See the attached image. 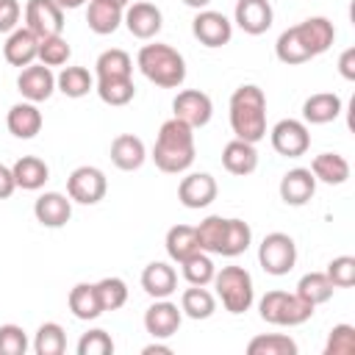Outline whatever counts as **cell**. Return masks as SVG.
I'll return each instance as SVG.
<instances>
[{
    "label": "cell",
    "instance_id": "6da1fadb",
    "mask_svg": "<svg viewBox=\"0 0 355 355\" xmlns=\"http://www.w3.org/2000/svg\"><path fill=\"white\" fill-rule=\"evenodd\" d=\"M155 166L166 175H180L194 164V128H189L180 119H166L158 128L153 155Z\"/></svg>",
    "mask_w": 355,
    "mask_h": 355
},
{
    "label": "cell",
    "instance_id": "7a4b0ae2",
    "mask_svg": "<svg viewBox=\"0 0 355 355\" xmlns=\"http://www.w3.org/2000/svg\"><path fill=\"white\" fill-rule=\"evenodd\" d=\"M230 128L236 139L258 144L266 136V94L255 83H244L230 94Z\"/></svg>",
    "mask_w": 355,
    "mask_h": 355
},
{
    "label": "cell",
    "instance_id": "3957f363",
    "mask_svg": "<svg viewBox=\"0 0 355 355\" xmlns=\"http://www.w3.org/2000/svg\"><path fill=\"white\" fill-rule=\"evenodd\" d=\"M136 67L141 69V75L150 83H155L161 89H178L186 80V61H183V55L172 44H164V42L144 44L139 50V55H136Z\"/></svg>",
    "mask_w": 355,
    "mask_h": 355
},
{
    "label": "cell",
    "instance_id": "277c9868",
    "mask_svg": "<svg viewBox=\"0 0 355 355\" xmlns=\"http://www.w3.org/2000/svg\"><path fill=\"white\" fill-rule=\"evenodd\" d=\"M258 313L266 324H275V327H297V324H305L311 316H313V305L305 302L297 291L288 294V291H266L258 302Z\"/></svg>",
    "mask_w": 355,
    "mask_h": 355
},
{
    "label": "cell",
    "instance_id": "5b68a950",
    "mask_svg": "<svg viewBox=\"0 0 355 355\" xmlns=\"http://www.w3.org/2000/svg\"><path fill=\"white\" fill-rule=\"evenodd\" d=\"M214 288H216V297L222 300L225 311L227 313H244L252 308L255 302V286H252V275L244 269V266H222L216 275H214Z\"/></svg>",
    "mask_w": 355,
    "mask_h": 355
},
{
    "label": "cell",
    "instance_id": "8992f818",
    "mask_svg": "<svg viewBox=\"0 0 355 355\" xmlns=\"http://www.w3.org/2000/svg\"><path fill=\"white\" fill-rule=\"evenodd\" d=\"M258 263L266 275H275V277H283L294 269L297 263V244L288 233H266L263 241L258 244Z\"/></svg>",
    "mask_w": 355,
    "mask_h": 355
},
{
    "label": "cell",
    "instance_id": "52a82bcc",
    "mask_svg": "<svg viewBox=\"0 0 355 355\" xmlns=\"http://www.w3.org/2000/svg\"><path fill=\"white\" fill-rule=\"evenodd\" d=\"M108 191V180L97 166H78L67 178V194L78 205H97Z\"/></svg>",
    "mask_w": 355,
    "mask_h": 355
},
{
    "label": "cell",
    "instance_id": "ba28073f",
    "mask_svg": "<svg viewBox=\"0 0 355 355\" xmlns=\"http://www.w3.org/2000/svg\"><path fill=\"white\" fill-rule=\"evenodd\" d=\"M269 141H272V147H275L277 155H283V158H300L311 147V133H308V125L302 119H280L269 130Z\"/></svg>",
    "mask_w": 355,
    "mask_h": 355
},
{
    "label": "cell",
    "instance_id": "9c48e42d",
    "mask_svg": "<svg viewBox=\"0 0 355 355\" xmlns=\"http://www.w3.org/2000/svg\"><path fill=\"white\" fill-rule=\"evenodd\" d=\"M191 33L202 47H225L233 39V22L222 14V11H211L202 8L194 14L191 19Z\"/></svg>",
    "mask_w": 355,
    "mask_h": 355
},
{
    "label": "cell",
    "instance_id": "30bf717a",
    "mask_svg": "<svg viewBox=\"0 0 355 355\" xmlns=\"http://www.w3.org/2000/svg\"><path fill=\"white\" fill-rule=\"evenodd\" d=\"M172 116L197 130V128H202V125L211 122V116H214V103H211V97H208L205 92H200V89H183V92H178L175 100H172Z\"/></svg>",
    "mask_w": 355,
    "mask_h": 355
},
{
    "label": "cell",
    "instance_id": "8fae6325",
    "mask_svg": "<svg viewBox=\"0 0 355 355\" xmlns=\"http://www.w3.org/2000/svg\"><path fill=\"white\" fill-rule=\"evenodd\" d=\"M25 28L44 36H58L64 31V8L55 0H28L25 3Z\"/></svg>",
    "mask_w": 355,
    "mask_h": 355
},
{
    "label": "cell",
    "instance_id": "7c38bea8",
    "mask_svg": "<svg viewBox=\"0 0 355 355\" xmlns=\"http://www.w3.org/2000/svg\"><path fill=\"white\" fill-rule=\"evenodd\" d=\"M17 92L22 94V100L39 105V103H44V100L53 97V92H55V75L50 72V67L33 61V64H28V67L19 69V75H17Z\"/></svg>",
    "mask_w": 355,
    "mask_h": 355
},
{
    "label": "cell",
    "instance_id": "4fadbf2b",
    "mask_svg": "<svg viewBox=\"0 0 355 355\" xmlns=\"http://www.w3.org/2000/svg\"><path fill=\"white\" fill-rule=\"evenodd\" d=\"M122 22H125V28L130 31V36H136V39H141V42H150V39L158 36V31H161V25H164V14H161V8H158L155 3L139 0V3H133V6L125 8Z\"/></svg>",
    "mask_w": 355,
    "mask_h": 355
},
{
    "label": "cell",
    "instance_id": "5bb4252c",
    "mask_svg": "<svg viewBox=\"0 0 355 355\" xmlns=\"http://www.w3.org/2000/svg\"><path fill=\"white\" fill-rule=\"evenodd\" d=\"M216 191H219V186H216L214 175H208V172H191V175H186L180 180L178 200H180V205H186L191 211H200V208H208L216 200Z\"/></svg>",
    "mask_w": 355,
    "mask_h": 355
},
{
    "label": "cell",
    "instance_id": "9a60e30c",
    "mask_svg": "<svg viewBox=\"0 0 355 355\" xmlns=\"http://www.w3.org/2000/svg\"><path fill=\"white\" fill-rule=\"evenodd\" d=\"M180 322H183V311L166 300H155L147 311H144V330L153 336V338H172L178 330H180Z\"/></svg>",
    "mask_w": 355,
    "mask_h": 355
},
{
    "label": "cell",
    "instance_id": "2e32d148",
    "mask_svg": "<svg viewBox=\"0 0 355 355\" xmlns=\"http://www.w3.org/2000/svg\"><path fill=\"white\" fill-rule=\"evenodd\" d=\"M233 22L250 33V36H261L272 28L275 22V11L269 6V0H236V11H233Z\"/></svg>",
    "mask_w": 355,
    "mask_h": 355
},
{
    "label": "cell",
    "instance_id": "e0dca14e",
    "mask_svg": "<svg viewBox=\"0 0 355 355\" xmlns=\"http://www.w3.org/2000/svg\"><path fill=\"white\" fill-rule=\"evenodd\" d=\"M33 216L44 227H64L72 219V200L61 191H44L33 202Z\"/></svg>",
    "mask_w": 355,
    "mask_h": 355
},
{
    "label": "cell",
    "instance_id": "ac0fdd59",
    "mask_svg": "<svg viewBox=\"0 0 355 355\" xmlns=\"http://www.w3.org/2000/svg\"><path fill=\"white\" fill-rule=\"evenodd\" d=\"M313 194H316V178H313L311 169L294 166V169H288V172L280 178V200H283L286 205L300 208V205L311 202Z\"/></svg>",
    "mask_w": 355,
    "mask_h": 355
},
{
    "label": "cell",
    "instance_id": "d6986e66",
    "mask_svg": "<svg viewBox=\"0 0 355 355\" xmlns=\"http://www.w3.org/2000/svg\"><path fill=\"white\" fill-rule=\"evenodd\" d=\"M294 28H297V36L302 39V44L308 47L311 55L327 53L333 47V42H336V28H333V22L327 17H308Z\"/></svg>",
    "mask_w": 355,
    "mask_h": 355
},
{
    "label": "cell",
    "instance_id": "ffe728a7",
    "mask_svg": "<svg viewBox=\"0 0 355 355\" xmlns=\"http://www.w3.org/2000/svg\"><path fill=\"white\" fill-rule=\"evenodd\" d=\"M39 55V36L31 33L25 25L22 28H14L8 36H6V44H3V58L11 64V67H28L33 64Z\"/></svg>",
    "mask_w": 355,
    "mask_h": 355
},
{
    "label": "cell",
    "instance_id": "44dd1931",
    "mask_svg": "<svg viewBox=\"0 0 355 355\" xmlns=\"http://www.w3.org/2000/svg\"><path fill=\"white\" fill-rule=\"evenodd\" d=\"M42 125H44V119H42L39 105L28 103V100L14 103L8 108V114H6V128H8V133L14 139H33L42 130Z\"/></svg>",
    "mask_w": 355,
    "mask_h": 355
},
{
    "label": "cell",
    "instance_id": "7402d4cb",
    "mask_svg": "<svg viewBox=\"0 0 355 355\" xmlns=\"http://www.w3.org/2000/svg\"><path fill=\"white\" fill-rule=\"evenodd\" d=\"M141 288L153 300H166L178 291V272L166 261H153L141 272Z\"/></svg>",
    "mask_w": 355,
    "mask_h": 355
},
{
    "label": "cell",
    "instance_id": "603a6c76",
    "mask_svg": "<svg viewBox=\"0 0 355 355\" xmlns=\"http://www.w3.org/2000/svg\"><path fill=\"white\" fill-rule=\"evenodd\" d=\"M147 161V147L133 133H119L111 141V164L122 172H136Z\"/></svg>",
    "mask_w": 355,
    "mask_h": 355
},
{
    "label": "cell",
    "instance_id": "cb8c5ba5",
    "mask_svg": "<svg viewBox=\"0 0 355 355\" xmlns=\"http://www.w3.org/2000/svg\"><path fill=\"white\" fill-rule=\"evenodd\" d=\"M344 111V103L333 92H316L302 103V122L305 125H327Z\"/></svg>",
    "mask_w": 355,
    "mask_h": 355
},
{
    "label": "cell",
    "instance_id": "d4e9b609",
    "mask_svg": "<svg viewBox=\"0 0 355 355\" xmlns=\"http://www.w3.org/2000/svg\"><path fill=\"white\" fill-rule=\"evenodd\" d=\"M222 166L230 175H239V178L252 175L258 169V150H255V144L241 141V139L227 141L225 150H222Z\"/></svg>",
    "mask_w": 355,
    "mask_h": 355
},
{
    "label": "cell",
    "instance_id": "484cf974",
    "mask_svg": "<svg viewBox=\"0 0 355 355\" xmlns=\"http://www.w3.org/2000/svg\"><path fill=\"white\" fill-rule=\"evenodd\" d=\"M122 14H125V8L116 6V3H111V0H89L86 25H89L92 33L108 36V33H114L122 25Z\"/></svg>",
    "mask_w": 355,
    "mask_h": 355
},
{
    "label": "cell",
    "instance_id": "4316f807",
    "mask_svg": "<svg viewBox=\"0 0 355 355\" xmlns=\"http://www.w3.org/2000/svg\"><path fill=\"white\" fill-rule=\"evenodd\" d=\"M11 172H14L17 189H22V191H39L50 180V166L39 155H22V158H17L14 166H11Z\"/></svg>",
    "mask_w": 355,
    "mask_h": 355
},
{
    "label": "cell",
    "instance_id": "83f0119b",
    "mask_svg": "<svg viewBox=\"0 0 355 355\" xmlns=\"http://www.w3.org/2000/svg\"><path fill=\"white\" fill-rule=\"evenodd\" d=\"M311 172L319 183L327 186H341L349 180V161L341 153H319L311 161Z\"/></svg>",
    "mask_w": 355,
    "mask_h": 355
},
{
    "label": "cell",
    "instance_id": "f1b7e54d",
    "mask_svg": "<svg viewBox=\"0 0 355 355\" xmlns=\"http://www.w3.org/2000/svg\"><path fill=\"white\" fill-rule=\"evenodd\" d=\"M67 305H69L72 316L80 319V322H92V319H97L103 313V305H100V297H97L94 283H75L69 288Z\"/></svg>",
    "mask_w": 355,
    "mask_h": 355
},
{
    "label": "cell",
    "instance_id": "f546056e",
    "mask_svg": "<svg viewBox=\"0 0 355 355\" xmlns=\"http://www.w3.org/2000/svg\"><path fill=\"white\" fill-rule=\"evenodd\" d=\"M180 311H183V316H189L194 322L211 319L214 311H216V297L205 286H189L180 294Z\"/></svg>",
    "mask_w": 355,
    "mask_h": 355
},
{
    "label": "cell",
    "instance_id": "4dcf8cb0",
    "mask_svg": "<svg viewBox=\"0 0 355 355\" xmlns=\"http://www.w3.org/2000/svg\"><path fill=\"white\" fill-rule=\"evenodd\" d=\"M164 247H166V255L180 263L186 261L191 252L200 250V241H197V230L191 225H172L166 230V239H164Z\"/></svg>",
    "mask_w": 355,
    "mask_h": 355
},
{
    "label": "cell",
    "instance_id": "1f68e13d",
    "mask_svg": "<svg viewBox=\"0 0 355 355\" xmlns=\"http://www.w3.org/2000/svg\"><path fill=\"white\" fill-rule=\"evenodd\" d=\"M55 89L64 94V97H86L89 92H94V78L86 67H64L58 75H55Z\"/></svg>",
    "mask_w": 355,
    "mask_h": 355
},
{
    "label": "cell",
    "instance_id": "d6a6232c",
    "mask_svg": "<svg viewBox=\"0 0 355 355\" xmlns=\"http://www.w3.org/2000/svg\"><path fill=\"white\" fill-rule=\"evenodd\" d=\"M94 72H97V80L100 78H133V58L119 47L103 50L94 61Z\"/></svg>",
    "mask_w": 355,
    "mask_h": 355
},
{
    "label": "cell",
    "instance_id": "836d02e7",
    "mask_svg": "<svg viewBox=\"0 0 355 355\" xmlns=\"http://www.w3.org/2000/svg\"><path fill=\"white\" fill-rule=\"evenodd\" d=\"M94 92L105 105H128L136 97L133 78H100L94 80Z\"/></svg>",
    "mask_w": 355,
    "mask_h": 355
},
{
    "label": "cell",
    "instance_id": "e575fe53",
    "mask_svg": "<svg viewBox=\"0 0 355 355\" xmlns=\"http://www.w3.org/2000/svg\"><path fill=\"white\" fill-rule=\"evenodd\" d=\"M300 347L291 336L286 333H263L250 338L247 344V355H297Z\"/></svg>",
    "mask_w": 355,
    "mask_h": 355
},
{
    "label": "cell",
    "instance_id": "d590c367",
    "mask_svg": "<svg viewBox=\"0 0 355 355\" xmlns=\"http://www.w3.org/2000/svg\"><path fill=\"white\" fill-rule=\"evenodd\" d=\"M275 55H277V61H283V64H288V67L305 64V61L313 58V55L308 53V47L302 44V39L297 36V28H294V25L286 28V31L277 36V42H275Z\"/></svg>",
    "mask_w": 355,
    "mask_h": 355
},
{
    "label": "cell",
    "instance_id": "8d00e7d4",
    "mask_svg": "<svg viewBox=\"0 0 355 355\" xmlns=\"http://www.w3.org/2000/svg\"><path fill=\"white\" fill-rule=\"evenodd\" d=\"M333 291H336V286L330 283V277H327L324 272H308V275H302L300 283H297V294H300L305 302H311L313 308L322 305V302H327V300L333 297Z\"/></svg>",
    "mask_w": 355,
    "mask_h": 355
},
{
    "label": "cell",
    "instance_id": "74e56055",
    "mask_svg": "<svg viewBox=\"0 0 355 355\" xmlns=\"http://www.w3.org/2000/svg\"><path fill=\"white\" fill-rule=\"evenodd\" d=\"M33 352L36 355H64L67 349V333L58 322H44L33 333Z\"/></svg>",
    "mask_w": 355,
    "mask_h": 355
},
{
    "label": "cell",
    "instance_id": "f35d334b",
    "mask_svg": "<svg viewBox=\"0 0 355 355\" xmlns=\"http://www.w3.org/2000/svg\"><path fill=\"white\" fill-rule=\"evenodd\" d=\"M250 244H252V230H250V225H247L244 219H236V216L227 219V227H225V239H222V250H219V255H225V258H236V255L247 252Z\"/></svg>",
    "mask_w": 355,
    "mask_h": 355
},
{
    "label": "cell",
    "instance_id": "ab89813d",
    "mask_svg": "<svg viewBox=\"0 0 355 355\" xmlns=\"http://www.w3.org/2000/svg\"><path fill=\"white\" fill-rule=\"evenodd\" d=\"M180 269H183V277H186L189 286H208L216 275V266H214L211 255L202 252V250H197L186 261H180Z\"/></svg>",
    "mask_w": 355,
    "mask_h": 355
},
{
    "label": "cell",
    "instance_id": "60d3db41",
    "mask_svg": "<svg viewBox=\"0 0 355 355\" xmlns=\"http://www.w3.org/2000/svg\"><path fill=\"white\" fill-rule=\"evenodd\" d=\"M225 227H227V219L225 216H205L194 230H197V241H200V250L208 252V255H219L222 250V239H225Z\"/></svg>",
    "mask_w": 355,
    "mask_h": 355
},
{
    "label": "cell",
    "instance_id": "b9f144b4",
    "mask_svg": "<svg viewBox=\"0 0 355 355\" xmlns=\"http://www.w3.org/2000/svg\"><path fill=\"white\" fill-rule=\"evenodd\" d=\"M69 55H72V47H69V42L61 33L39 39V55H36L39 64H44V67H64L69 61Z\"/></svg>",
    "mask_w": 355,
    "mask_h": 355
},
{
    "label": "cell",
    "instance_id": "7bdbcfd3",
    "mask_svg": "<svg viewBox=\"0 0 355 355\" xmlns=\"http://www.w3.org/2000/svg\"><path fill=\"white\" fill-rule=\"evenodd\" d=\"M94 288H97L103 313L105 311H119L128 302V286H125L122 277H103V280L94 283Z\"/></svg>",
    "mask_w": 355,
    "mask_h": 355
},
{
    "label": "cell",
    "instance_id": "ee69618b",
    "mask_svg": "<svg viewBox=\"0 0 355 355\" xmlns=\"http://www.w3.org/2000/svg\"><path fill=\"white\" fill-rule=\"evenodd\" d=\"M75 349H78V355H114V338L103 327H94L78 338Z\"/></svg>",
    "mask_w": 355,
    "mask_h": 355
},
{
    "label": "cell",
    "instance_id": "f6af8a7d",
    "mask_svg": "<svg viewBox=\"0 0 355 355\" xmlns=\"http://www.w3.org/2000/svg\"><path fill=\"white\" fill-rule=\"evenodd\" d=\"M355 352V327L352 324H336L327 336L324 355H352Z\"/></svg>",
    "mask_w": 355,
    "mask_h": 355
},
{
    "label": "cell",
    "instance_id": "bcb514c9",
    "mask_svg": "<svg viewBox=\"0 0 355 355\" xmlns=\"http://www.w3.org/2000/svg\"><path fill=\"white\" fill-rule=\"evenodd\" d=\"M28 347V333L19 324H0V355H25Z\"/></svg>",
    "mask_w": 355,
    "mask_h": 355
},
{
    "label": "cell",
    "instance_id": "7dc6e473",
    "mask_svg": "<svg viewBox=\"0 0 355 355\" xmlns=\"http://www.w3.org/2000/svg\"><path fill=\"white\" fill-rule=\"evenodd\" d=\"M327 277H330V283L336 286V288H349L352 283H355V258L352 255H338V258H333L330 263H327V272H324Z\"/></svg>",
    "mask_w": 355,
    "mask_h": 355
},
{
    "label": "cell",
    "instance_id": "c3c4849f",
    "mask_svg": "<svg viewBox=\"0 0 355 355\" xmlns=\"http://www.w3.org/2000/svg\"><path fill=\"white\" fill-rule=\"evenodd\" d=\"M19 17H22V6L17 0H0V33H11L14 28H19Z\"/></svg>",
    "mask_w": 355,
    "mask_h": 355
},
{
    "label": "cell",
    "instance_id": "681fc988",
    "mask_svg": "<svg viewBox=\"0 0 355 355\" xmlns=\"http://www.w3.org/2000/svg\"><path fill=\"white\" fill-rule=\"evenodd\" d=\"M338 72L344 80H355V47H347L338 55Z\"/></svg>",
    "mask_w": 355,
    "mask_h": 355
},
{
    "label": "cell",
    "instance_id": "f907efd6",
    "mask_svg": "<svg viewBox=\"0 0 355 355\" xmlns=\"http://www.w3.org/2000/svg\"><path fill=\"white\" fill-rule=\"evenodd\" d=\"M14 189H17V183H14V172H11V166L0 164V200H8V197L14 194Z\"/></svg>",
    "mask_w": 355,
    "mask_h": 355
},
{
    "label": "cell",
    "instance_id": "816d5d0a",
    "mask_svg": "<svg viewBox=\"0 0 355 355\" xmlns=\"http://www.w3.org/2000/svg\"><path fill=\"white\" fill-rule=\"evenodd\" d=\"M141 355H172V347L169 344H158V338H155L153 344H147L141 349Z\"/></svg>",
    "mask_w": 355,
    "mask_h": 355
},
{
    "label": "cell",
    "instance_id": "f5cc1de1",
    "mask_svg": "<svg viewBox=\"0 0 355 355\" xmlns=\"http://www.w3.org/2000/svg\"><path fill=\"white\" fill-rule=\"evenodd\" d=\"M55 3H58L64 11H72V8H80V6H86L89 0H55Z\"/></svg>",
    "mask_w": 355,
    "mask_h": 355
},
{
    "label": "cell",
    "instance_id": "db71d44e",
    "mask_svg": "<svg viewBox=\"0 0 355 355\" xmlns=\"http://www.w3.org/2000/svg\"><path fill=\"white\" fill-rule=\"evenodd\" d=\"M189 8H194V11H202V8H208V3L211 0H183Z\"/></svg>",
    "mask_w": 355,
    "mask_h": 355
},
{
    "label": "cell",
    "instance_id": "11a10c76",
    "mask_svg": "<svg viewBox=\"0 0 355 355\" xmlns=\"http://www.w3.org/2000/svg\"><path fill=\"white\" fill-rule=\"evenodd\" d=\"M111 3H116V6H122V8H125V6L130 3V0H111Z\"/></svg>",
    "mask_w": 355,
    "mask_h": 355
}]
</instances>
